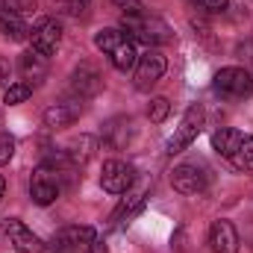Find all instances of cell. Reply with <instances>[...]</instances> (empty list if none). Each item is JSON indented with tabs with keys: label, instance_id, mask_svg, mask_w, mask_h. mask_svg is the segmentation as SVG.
<instances>
[{
	"label": "cell",
	"instance_id": "obj_1",
	"mask_svg": "<svg viewBox=\"0 0 253 253\" xmlns=\"http://www.w3.org/2000/svg\"><path fill=\"white\" fill-rule=\"evenodd\" d=\"M94 47L103 50L109 56V62L115 65L118 71H132L138 62V53H135V42L126 36L124 30L118 27H106V30H97L94 33Z\"/></svg>",
	"mask_w": 253,
	"mask_h": 253
},
{
	"label": "cell",
	"instance_id": "obj_2",
	"mask_svg": "<svg viewBox=\"0 0 253 253\" xmlns=\"http://www.w3.org/2000/svg\"><path fill=\"white\" fill-rule=\"evenodd\" d=\"M121 30L132 42H141L147 47H159V44H168L174 39L171 27L162 18L147 15V12H141V15H121Z\"/></svg>",
	"mask_w": 253,
	"mask_h": 253
},
{
	"label": "cell",
	"instance_id": "obj_3",
	"mask_svg": "<svg viewBox=\"0 0 253 253\" xmlns=\"http://www.w3.org/2000/svg\"><path fill=\"white\" fill-rule=\"evenodd\" d=\"M212 88L227 100H245L253 94V74L248 68H239V65L221 68L212 80Z\"/></svg>",
	"mask_w": 253,
	"mask_h": 253
},
{
	"label": "cell",
	"instance_id": "obj_4",
	"mask_svg": "<svg viewBox=\"0 0 253 253\" xmlns=\"http://www.w3.org/2000/svg\"><path fill=\"white\" fill-rule=\"evenodd\" d=\"M62 191V174L53 165H39L30 177V200L39 206H50Z\"/></svg>",
	"mask_w": 253,
	"mask_h": 253
},
{
	"label": "cell",
	"instance_id": "obj_5",
	"mask_svg": "<svg viewBox=\"0 0 253 253\" xmlns=\"http://www.w3.org/2000/svg\"><path fill=\"white\" fill-rule=\"evenodd\" d=\"M203 121H206L203 106H197V103L189 106V109H186V115H183V121H180V126H177V129H174V135L168 138V153H171V156H174V153H183L191 141L200 135Z\"/></svg>",
	"mask_w": 253,
	"mask_h": 253
},
{
	"label": "cell",
	"instance_id": "obj_6",
	"mask_svg": "<svg viewBox=\"0 0 253 253\" xmlns=\"http://www.w3.org/2000/svg\"><path fill=\"white\" fill-rule=\"evenodd\" d=\"M165 56L156 50V47H147V53H141L138 56V62H135V74H132V83H135V88L138 91H150L159 80H162V74H165Z\"/></svg>",
	"mask_w": 253,
	"mask_h": 253
},
{
	"label": "cell",
	"instance_id": "obj_7",
	"mask_svg": "<svg viewBox=\"0 0 253 253\" xmlns=\"http://www.w3.org/2000/svg\"><path fill=\"white\" fill-rule=\"evenodd\" d=\"M97 239V233L91 227H65L59 230L50 245H44L47 253H80L83 248H91V242Z\"/></svg>",
	"mask_w": 253,
	"mask_h": 253
},
{
	"label": "cell",
	"instance_id": "obj_8",
	"mask_svg": "<svg viewBox=\"0 0 253 253\" xmlns=\"http://www.w3.org/2000/svg\"><path fill=\"white\" fill-rule=\"evenodd\" d=\"M0 233L9 239V245L15 248L18 253H44V242L18 218H6L0 224Z\"/></svg>",
	"mask_w": 253,
	"mask_h": 253
},
{
	"label": "cell",
	"instance_id": "obj_9",
	"mask_svg": "<svg viewBox=\"0 0 253 253\" xmlns=\"http://www.w3.org/2000/svg\"><path fill=\"white\" fill-rule=\"evenodd\" d=\"M71 91L74 97L85 100V97H94L103 91V74L97 71V65L91 62H80L71 71Z\"/></svg>",
	"mask_w": 253,
	"mask_h": 253
},
{
	"label": "cell",
	"instance_id": "obj_10",
	"mask_svg": "<svg viewBox=\"0 0 253 253\" xmlns=\"http://www.w3.org/2000/svg\"><path fill=\"white\" fill-rule=\"evenodd\" d=\"M30 42H33V50H39L44 56L56 53V47L62 42V24L56 18H39L30 30Z\"/></svg>",
	"mask_w": 253,
	"mask_h": 253
},
{
	"label": "cell",
	"instance_id": "obj_11",
	"mask_svg": "<svg viewBox=\"0 0 253 253\" xmlns=\"http://www.w3.org/2000/svg\"><path fill=\"white\" fill-rule=\"evenodd\" d=\"M132 180H135V168H132V165H126L121 159L103 162V171H100V186H103V191H109V194H124V191L132 186Z\"/></svg>",
	"mask_w": 253,
	"mask_h": 253
},
{
	"label": "cell",
	"instance_id": "obj_12",
	"mask_svg": "<svg viewBox=\"0 0 253 253\" xmlns=\"http://www.w3.org/2000/svg\"><path fill=\"white\" fill-rule=\"evenodd\" d=\"M206 183H209L206 171L200 165H194V162L177 165L171 171V186H174V191H180V194H200V191L206 189Z\"/></svg>",
	"mask_w": 253,
	"mask_h": 253
},
{
	"label": "cell",
	"instance_id": "obj_13",
	"mask_svg": "<svg viewBox=\"0 0 253 253\" xmlns=\"http://www.w3.org/2000/svg\"><path fill=\"white\" fill-rule=\"evenodd\" d=\"M80 115H83V100L80 97H71V100L50 103L42 118H44V126H50V129H65V126L74 124Z\"/></svg>",
	"mask_w": 253,
	"mask_h": 253
},
{
	"label": "cell",
	"instance_id": "obj_14",
	"mask_svg": "<svg viewBox=\"0 0 253 253\" xmlns=\"http://www.w3.org/2000/svg\"><path fill=\"white\" fill-rule=\"evenodd\" d=\"M209 248H212V253H239V233H236L233 221H227V218L212 221Z\"/></svg>",
	"mask_w": 253,
	"mask_h": 253
},
{
	"label": "cell",
	"instance_id": "obj_15",
	"mask_svg": "<svg viewBox=\"0 0 253 253\" xmlns=\"http://www.w3.org/2000/svg\"><path fill=\"white\" fill-rule=\"evenodd\" d=\"M47 56L44 53H39V50H27V53H21V59H18V71H21V77H24V83H30V85H39L44 77H47Z\"/></svg>",
	"mask_w": 253,
	"mask_h": 253
},
{
	"label": "cell",
	"instance_id": "obj_16",
	"mask_svg": "<svg viewBox=\"0 0 253 253\" xmlns=\"http://www.w3.org/2000/svg\"><path fill=\"white\" fill-rule=\"evenodd\" d=\"M242 138H245V132H242V129H236V126H221V129H215V132H212V150H215V153H221L224 159H230V156L239 150Z\"/></svg>",
	"mask_w": 253,
	"mask_h": 253
},
{
	"label": "cell",
	"instance_id": "obj_17",
	"mask_svg": "<svg viewBox=\"0 0 253 253\" xmlns=\"http://www.w3.org/2000/svg\"><path fill=\"white\" fill-rule=\"evenodd\" d=\"M129 138H132V121L129 118H112V121H106V126H103V141L109 147L121 150V147H126Z\"/></svg>",
	"mask_w": 253,
	"mask_h": 253
},
{
	"label": "cell",
	"instance_id": "obj_18",
	"mask_svg": "<svg viewBox=\"0 0 253 253\" xmlns=\"http://www.w3.org/2000/svg\"><path fill=\"white\" fill-rule=\"evenodd\" d=\"M0 36L9 39V42H24V39H30V27L24 24L21 15L3 9V12H0Z\"/></svg>",
	"mask_w": 253,
	"mask_h": 253
},
{
	"label": "cell",
	"instance_id": "obj_19",
	"mask_svg": "<svg viewBox=\"0 0 253 253\" xmlns=\"http://www.w3.org/2000/svg\"><path fill=\"white\" fill-rule=\"evenodd\" d=\"M91 153H94V138H91V135H80V138H74V141L65 147V156H68L71 168L85 165V162L91 159Z\"/></svg>",
	"mask_w": 253,
	"mask_h": 253
},
{
	"label": "cell",
	"instance_id": "obj_20",
	"mask_svg": "<svg viewBox=\"0 0 253 253\" xmlns=\"http://www.w3.org/2000/svg\"><path fill=\"white\" fill-rule=\"evenodd\" d=\"M230 162L239 168V171H253V135H245L239 150L230 156Z\"/></svg>",
	"mask_w": 253,
	"mask_h": 253
},
{
	"label": "cell",
	"instance_id": "obj_21",
	"mask_svg": "<svg viewBox=\"0 0 253 253\" xmlns=\"http://www.w3.org/2000/svg\"><path fill=\"white\" fill-rule=\"evenodd\" d=\"M33 97V85L30 83H12L6 91H3V100L9 103V106H18V103H24V100H30Z\"/></svg>",
	"mask_w": 253,
	"mask_h": 253
},
{
	"label": "cell",
	"instance_id": "obj_22",
	"mask_svg": "<svg viewBox=\"0 0 253 253\" xmlns=\"http://www.w3.org/2000/svg\"><path fill=\"white\" fill-rule=\"evenodd\" d=\"M168 115H171V103H168L165 97H153V100L147 103V118H150L153 124H162Z\"/></svg>",
	"mask_w": 253,
	"mask_h": 253
},
{
	"label": "cell",
	"instance_id": "obj_23",
	"mask_svg": "<svg viewBox=\"0 0 253 253\" xmlns=\"http://www.w3.org/2000/svg\"><path fill=\"white\" fill-rule=\"evenodd\" d=\"M50 3L56 12H65V15H85L91 0H50Z\"/></svg>",
	"mask_w": 253,
	"mask_h": 253
},
{
	"label": "cell",
	"instance_id": "obj_24",
	"mask_svg": "<svg viewBox=\"0 0 253 253\" xmlns=\"http://www.w3.org/2000/svg\"><path fill=\"white\" fill-rule=\"evenodd\" d=\"M3 3V9L6 12H15V15H30V12H36V0H0Z\"/></svg>",
	"mask_w": 253,
	"mask_h": 253
},
{
	"label": "cell",
	"instance_id": "obj_25",
	"mask_svg": "<svg viewBox=\"0 0 253 253\" xmlns=\"http://www.w3.org/2000/svg\"><path fill=\"white\" fill-rule=\"evenodd\" d=\"M200 12H206V15H221V12H227V6H230V0H191Z\"/></svg>",
	"mask_w": 253,
	"mask_h": 253
},
{
	"label": "cell",
	"instance_id": "obj_26",
	"mask_svg": "<svg viewBox=\"0 0 253 253\" xmlns=\"http://www.w3.org/2000/svg\"><path fill=\"white\" fill-rule=\"evenodd\" d=\"M15 156V138L9 132H0V165H6Z\"/></svg>",
	"mask_w": 253,
	"mask_h": 253
},
{
	"label": "cell",
	"instance_id": "obj_27",
	"mask_svg": "<svg viewBox=\"0 0 253 253\" xmlns=\"http://www.w3.org/2000/svg\"><path fill=\"white\" fill-rule=\"evenodd\" d=\"M112 3H115V9H121V15H141L144 12L141 0H112Z\"/></svg>",
	"mask_w": 253,
	"mask_h": 253
},
{
	"label": "cell",
	"instance_id": "obj_28",
	"mask_svg": "<svg viewBox=\"0 0 253 253\" xmlns=\"http://www.w3.org/2000/svg\"><path fill=\"white\" fill-rule=\"evenodd\" d=\"M9 80H12V65H9V59L0 56V91H6V88L12 85Z\"/></svg>",
	"mask_w": 253,
	"mask_h": 253
},
{
	"label": "cell",
	"instance_id": "obj_29",
	"mask_svg": "<svg viewBox=\"0 0 253 253\" xmlns=\"http://www.w3.org/2000/svg\"><path fill=\"white\" fill-rule=\"evenodd\" d=\"M3 194H6V183H3V177H0V200H3Z\"/></svg>",
	"mask_w": 253,
	"mask_h": 253
}]
</instances>
